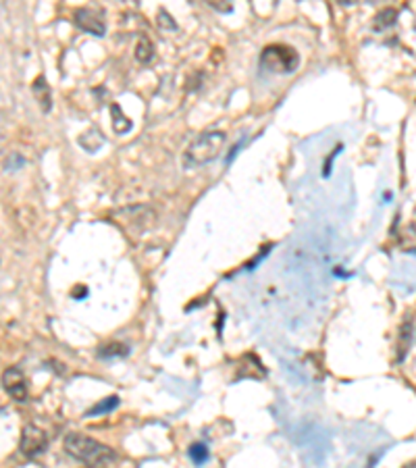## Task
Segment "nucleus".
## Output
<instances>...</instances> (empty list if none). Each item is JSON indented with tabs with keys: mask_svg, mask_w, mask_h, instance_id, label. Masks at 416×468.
<instances>
[{
	"mask_svg": "<svg viewBox=\"0 0 416 468\" xmlns=\"http://www.w3.org/2000/svg\"><path fill=\"white\" fill-rule=\"evenodd\" d=\"M63 447L71 458L90 467H108L117 462V454L113 447L79 431L67 433L63 439Z\"/></svg>",
	"mask_w": 416,
	"mask_h": 468,
	"instance_id": "obj_1",
	"label": "nucleus"
},
{
	"mask_svg": "<svg viewBox=\"0 0 416 468\" xmlns=\"http://www.w3.org/2000/svg\"><path fill=\"white\" fill-rule=\"evenodd\" d=\"M225 142H227L225 131H219V129L202 131L188 144V148L183 150V156H181L183 169H200L217 161L225 150Z\"/></svg>",
	"mask_w": 416,
	"mask_h": 468,
	"instance_id": "obj_2",
	"label": "nucleus"
},
{
	"mask_svg": "<svg viewBox=\"0 0 416 468\" xmlns=\"http://www.w3.org/2000/svg\"><path fill=\"white\" fill-rule=\"evenodd\" d=\"M260 65L270 73H294L300 67V54L288 44H269L260 52Z\"/></svg>",
	"mask_w": 416,
	"mask_h": 468,
	"instance_id": "obj_3",
	"label": "nucleus"
},
{
	"mask_svg": "<svg viewBox=\"0 0 416 468\" xmlns=\"http://www.w3.org/2000/svg\"><path fill=\"white\" fill-rule=\"evenodd\" d=\"M49 447V435L44 433V429H40L38 424H25L21 429V439H19V452L25 458H36L40 454H44Z\"/></svg>",
	"mask_w": 416,
	"mask_h": 468,
	"instance_id": "obj_4",
	"label": "nucleus"
},
{
	"mask_svg": "<svg viewBox=\"0 0 416 468\" xmlns=\"http://www.w3.org/2000/svg\"><path fill=\"white\" fill-rule=\"evenodd\" d=\"M4 392L11 395L15 402H27L29 392H27V377L19 367H9V369L2 372V379H0Z\"/></svg>",
	"mask_w": 416,
	"mask_h": 468,
	"instance_id": "obj_5",
	"label": "nucleus"
},
{
	"mask_svg": "<svg viewBox=\"0 0 416 468\" xmlns=\"http://www.w3.org/2000/svg\"><path fill=\"white\" fill-rule=\"evenodd\" d=\"M73 21L86 34H92V36H98V38H102L106 34V24H104L102 15H100L98 11L90 9V6L77 9L73 13Z\"/></svg>",
	"mask_w": 416,
	"mask_h": 468,
	"instance_id": "obj_6",
	"label": "nucleus"
},
{
	"mask_svg": "<svg viewBox=\"0 0 416 468\" xmlns=\"http://www.w3.org/2000/svg\"><path fill=\"white\" fill-rule=\"evenodd\" d=\"M31 94H34V98L38 100L40 108L44 113H50V108H52V90H50L49 81H46L44 75L36 77V81L31 83Z\"/></svg>",
	"mask_w": 416,
	"mask_h": 468,
	"instance_id": "obj_7",
	"label": "nucleus"
},
{
	"mask_svg": "<svg viewBox=\"0 0 416 468\" xmlns=\"http://www.w3.org/2000/svg\"><path fill=\"white\" fill-rule=\"evenodd\" d=\"M410 344H412V320H404L402 327H400V333H397V362L404 360V356L408 354L410 350Z\"/></svg>",
	"mask_w": 416,
	"mask_h": 468,
	"instance_id": "obj_8",
	"label": "nucleus"
},
{
	"mask_svg": "<svg viewBox=\"0 0 416 468\" xmlns=\"http://www.w3.org/2000/svg\"><path fill=\"white\" fill-rule=\"evenodd\" d=\"M395 21H397V9L385 6V9H381V11L375 15L372 29H375V31H387V29H392L393 25H395Z\"/></svg>",
	"mask_w": 416,
	"mask_h": 468,
	"instance_id": "obj_9",
	"label": "nucleus"
},
{
	"mask_svg": "<svg viewBox=\"0 0 416 468\" xmlns=\"http://www.w3.org/2000/svg\"><path fill=\"white\" fill-rule=\"evenodd\" d=\"M111 123H113V131L115 133H119V136H123V133H127L131 127H133V123H131V119L123 113V108L115 102V104H111Z\"/></svg>",
	"mask_w": 416,
	"mask_h": 468,
	"instance_id": "obj_10",
	"label": "nucleus"
},
{
	"mask_svg": "<svg viewBox=\"0 0 416 468\" xmlns=\"http://www.w3.org/2000/svg\"><path fill=\"white\" fill-rule=\"evenodd\" d=\"M133 54H136V61H138L140 65H148V63L154 58V44H152V40H150L148 36H142V38L138 40V44H136Z\"/></svg>",
	"mask_w": 416,
	"mask_h": 468,
	"instance_id": "obj_11",
	"label": "nucleus"
},
{
	"mask_svg": "<svg viewBox=\"0 0 416 468\" xmlns=\"http://www.w3.org/2000/svg\"><path fill=\"white\" fill-rule=\"evenodd\" d=\"M119 406V397L117 395H111V397H104L102 402H98L96 406H92L88 412H86V417H98V414H108V412H113L115 408Z\"/></svg>",
	"mask_w": 416,
	"mask_h": 468,
	"instance_id": "obj_12",
	"label": "nucleus"
},
{
	"mask_svg": "<svg viewBox=\"0 0 416 468\" xmlns=\"http://www.w3.org/2000/svg\"><path fill=\"white\" fill-rule=\"evenodd\" d=\"M129 354V347L119 342H111L108 345H102L98 350L100 358H123Z\"/></svg>",
	"mask_w": 416,
	"mask_h": 468,
	"instance_id": "obj_13",
	"label": "nucleus"
},
{
	"mask_svg": "<svg viewBox=\"0 0 416 468\" xmlns=\"http://www.w3.org/2000/svg\"><path fill=\"white\" fill-rule=\"evenodd\" d=\"M208 456H210V454H208V447L204 444L190 445V458H192V462L198 464V467L204 464V462L208 460Z\"/></svg>",
	"mask_w": 416,
	"mask_h": 468,
	"instance_id": "obj_14",
	"label": "nucleus"
},
{
	"mask_svg": "<svg viewBox=\"0 0 416 468\" xmlns=\"http://www.w3.org/2000/svg\"><path fill=\"white\" fill-rule=\"evenodd\" d=\"M156 24L161 29H165V31H175L177 29V24L171 19V15L165 11V9H161L158 11V17H156Z\"/></svg>",
	"mask_w": 416,
	"mask_h": 468,
	"instance_id": "obj_15",
	"label": "nucleus"
},
{
	"mask_svg": "<svg viewBox=\"0 0 416 468\" xmlns=\"http://www.w3.org/2000/svg\"><path fill=\"white\" fill-rule=\"evenodd\" d=\"M210 9H215L220 15H227L233 11V0H204Z\"/></svg>",
	"mask_w": 416,
	"mask_h": 468,
	"instance_id": "obj_16",
	"label": "nucleus"
},
{
	"mask_svg": "<svg viewBox=\"0 0 416 468\" xmlns=\"http://www.w3.org/2000/svg\"><path fill=\"white\" fill-rule=\"evenodd\" d=\"M342 150H343V144H338V146L333 148V152H331V154L327 156V161L323 163V177H329V175H331V165H333L335 156H338V154H340Z\"/></svg>",
	"mask_w": 416,
	"mask_h": 468,
	"instance_id": "obj_17",
	"label": "nucleus"
},
{
	"mask_svg": "<svg viewBox=\"0 0 416 468\" xmlns=\"http://www.w3.org/2000/svg\"><path fill=\"white\" fill-rule=\"evenodd\" d=\"M242 146H244V142H238V144H235V146L231 148V152L227 154V163H231V161H233V156H235V154L240 152V148H242Z\"/></svg>",
	"mask_w": 416,
	"mask_h": 468,
	"instance_id": "obj_18",
	"label": "nucleus"
},
{
	"mask_svg": "<svg viewBox=\"0 0 416 468\" xmlns=\"http://www.w3.org/2000/svg\"><path fill=\"white\" fill-rule=\"evenodd\" d=\"M338 4H343V6H352V4H356L358 0H335Z\"/></svg>",
	"mask_w": 416,
	"mask_h": 468,
	"instance_id": "obj_19",
	"label": "nucleus"
},
{
	"mask_svg": "<svg viewBox=\"0 0 416 468\" xmlns=\"http://www.w3.org/2000/svg\"><path fill=\"white\" fill-rule=\"evenodd\" d=\"M381 2H387V0H368V4H381Z\"/></svg>",
	"mask_w": 416,
	"mask_h": 468,
	"instance_id": "obj_20",
	"label": "nucleus"
}]
</instances>
